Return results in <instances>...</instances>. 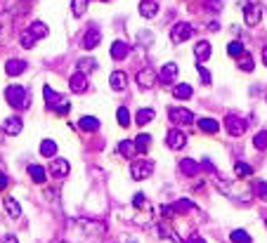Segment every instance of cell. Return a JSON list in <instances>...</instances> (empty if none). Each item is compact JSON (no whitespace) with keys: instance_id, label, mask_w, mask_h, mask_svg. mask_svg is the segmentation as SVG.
I'll return each instance as SVG.
<instances>
[{"instance_id":"cell-1","label":"cell","mask_w":267,"mask_h":243,"mask_svg":"<svg viewBox=\"0 0 267 243\" xmlns=\"http://www.w3.org/2000/svg\"><path fill=\"white\" fill-rule=\"evenodd\" d=\"M43 97H45V104H47V109H52L54 114H59V116H66V114L71 111V102H69L64 95L54 92L50 85H45V87H43Z\"/></svg>"},{"instance_id":"cell-2","label":"cell","mask_w":267,"mask_h":243,"mask_svg":"<svg viewBox=\"0 0 267 243\" xmlns=\"http://www.w3.org/2000/svg\"><path fill=\"white\" fill-rule=\"evenodd\" d=\"M5 99L14 109H29V90L24 85H10V87H5Z\"/></svg>"},{"instance_id":"cell-3","label":"cell","mask_w":267,"mask_h":243,"mask_svg":"<svg viewBox=\"0 0 267 243\" xmlns=\"http://www.w3.org/2000/svg\"><path fill=\"white\" fill-rule=\"evenodd\" d=\"M151 172H154V163L147 159H139L135 163H130V175H133V180H147L151 177Z\"/></svg>"},{"instance_id":"cell-4","label":"cell","mask_w":267,"mask_h":243,"mask_svg":"<svg viewBox=\"0 0 267 243\" xmlns=\"http://www.w3.org/2000/svg\"><path fill=\"white\" fill-rule=\"evenodd\" d=\"M224 127H227V132L232 137H241L246 132V127H248V123H246L244 118H239L236 114H227L224 116Z\"/></svg>"},{"instance_id":"cell-5","label":"cell","mask_w":267,"mask_h":243,"mask_svg":"<svg viewBox=\"0 0 267 243\" xmlns=\"http://www.w3.org/2000/svg\"><path fill=\"white\" fill-rule=\"evenodd\" d=\"M168 116H171V121L175 125H192L194 123V111L184 109V106H171Z\"/></svg>"},{"instance_id":"cell-6","label":"cell","mask_w":267,"mask_h":243,"mask_svg":"<svg viewBox=\"0 0 267 243\" xmlns=\"http://www.w3.org/2000/svg\"><path fill=\"white\" fill-rule=\"evenodd\" d=\"M189 38H192V24H187V21H178V24L171 29V40L175 42V45L189 40Z\"/></svg>"},{"instance_id":"cell-7","label":"cell","mask_w":267,"mask_h":243,"mask_svg":"<svg viewBox=\"0 0 267 243\" xmlns=\"http://www.w3.org/2000/svg\"><path fill=\"white\" fill-rule=\"evenodd\" d=\"M244 19L248 26H258L260 24V19H263V10L258 7V5H253V2H248L244 7Z\"/></svg>"},{"instance_id":"cell-8","label":"cell","mask_w":267,"mask_h":243,"mask_svg":"<svg viewBox=\"0 0 267 243\" xmlns=\"http://www.w3.org/2000/svg\"><path fill=\"white\" fill-rule=\"evenodd\" d=\"M135 81H137V85L142 90H149V87H154V83H156V74H154L151 69H139L137 76H135Z\"/></svg>"},{"instance_id":"cell-9","label":"cell","mask_w":267,"mask_h":243,"mask_svg":"<svg viewBox=\"0 0 267 243\" xmlns=\"http://www.w3.org/2000/svg\"><path fill=\"white\" fill-rule=\"evenodd\" d=\"M69 87H71V92L76 95H81V92H86L88 90V78L83 71H76L71 78H69Z\"/></svg>"},{"instance_id":"cell-10","label":"cell","mask_w":267,"mask_h":243,"mask_svg":"<svg viewBox=\"0 0 267 243\" xmlns=\"http://www.w3.org/2000/svg\"><path fill=\"white\" fill-rule=\"evenodd\" d=\"M166 142H168V147L171 149L180 151V149H184V144H187V137H184L182 130H175V127H173L171 132H168V137H166Z\"/></svg>"},{"instance_id":"cell-11","label":"cell","mask_w":267,"mask_h":243,"mask_svg":"<svg viewBox=\"0 0 267 243\" xmlns=\"http://www.w3.org/2000/svg\"><path fill=\"white\" fill-rule=\"evenodd\" d=\"M99 42H102V33L97 31V29H90V31H86L81 45H83V50H95Z\"/></svg>"},{"instance_id":"cell-12","label":"cell","mask_w":267,"mask_h":243,"mask_svg":"<svg viewBox=\"0 0 267 243\" xmlns=\"http://www.w3.org/2000/svg\"><path fill=\"white\" fill-rule=\"evenodd\" d=\"M22 118L19 116H10V118H5V123H2V132H5V135H12V137H14V135H19V132H22Z\"/></svg>"},{"instance_id":"cell-13","label":"cell","mask_w":267,"mask_h":243,"mask_svg":"<svg viewBox=\"0 0 267 243\" xmlns=\"http://www.w3.org/2000/svg\"><path fill=\"white\" fill-rule=\"evenodd\" d=\"M139 14H142L144 19H154V17L159 14V2H156V0H142V2H139Z\"/></svg>"},{"instance_id":"cell-14","label":"cell","mask_w":267,"mask_h":243,"mask_svg":"<svg viewBox=\"0 0 267 243\" xmlns=\"http://www.w3.org/2000/svg\"><path fill=\"white\" fill-rule=\"evenodd\" d=\"M178 74H180V69H178V64H166L163 69L159 71V81L161 83H173L175 78H178Z\"/></svg>"},{"instance_id":"cell-15","label":"cell","mask_w":267,"mask_h":243,"mask_svg":"<svg viewBox=\"0 0 267 243\" xmlns=\"http://www.w3.org/2000/svg\"><path fill=\"white\" fill-rule=\"evenodd\" d=\"M194 57H196V62L203 64L211 59V45H208V40H199L196 42V47H194Z\"/></svg>"},{"instance_id":"cell-16","label":"cell","mask_w":267,"mask_h":243,"mask_svg":"<svg viewBox=\"0 0 267 243\" xmlns=\"http://www.w3.org/2000/svg\"><path fill=\"white\" fill-rule=\"evenodd\" d=\"M50 170H52L54 177H66L69 170H71V165H69V161L66 159H54L52 163H50Z\"/></svg>"},{"instance_id":"cell-17","label":"cell","mask_w":267,"mask_h":243,"mask_svg":"<svg viewBox=\"0 0 267 243\" xmlns=\"http://www.w3.org/2000/svg\"><path fill=\"white\" fill-rule=\"evenodd\" d=\"M109 85H111L116 92H123L126 85H128V76L123 74V71H114V74L109 76Z\"/></svg>"},{"instance_id":"cell-18","label":"cell","mask_w":267,"mask_h":243,"mask_svg":"<svg viewBox=\"0 0 267 243\" xmlns=\"http://www.w3.org/2000/svg\"><path fill=\"white\" fill-rule=\"evenodd\" d=\"M130 54V45L123 40H116L114 45H111V57L116 59V62H123L126 57Z\"/></svg>"},{"instance_id":"cell-19","label":"cell","mask_w":267,"mask_h":243,"mask_svg":"<svg viewBox=\"0 0 267 243\" xmlns=\"http://www.w3.org/2000/svg\"><path fill=\"white\" fill-rule=\"evenodd\" d=\"M26 71V62L24 59H10L5 64V74L7 76H22Z\"/></svg>"},{"instance_id":"cell-20","label":"cell","mask_w":267,"mask_h":243,"mask_svg":"<svg viewBox=\"0 0 267 243\" xmlns=\"http://www.w3.org/2000/svg\"><path fill=\"white\" fill-rule=\"evenodd\" d=\"M199 130L206 132V135H215L220 130V123L215 118H199Z\"/></svg>"},{"instance_id":"cell-21","label":"cell","mask_w":267,"mask_h":243,"mask_svg":"<svg viewBox=\"0 0 267 243\" xmlns=\"http://www.w3.org/2000/svg\"><path fill=\"white\" fill-rule=\"evenodd\" d=\"M116 151L121 154V156H126V159H133L135 154H137V149H135V142H130V139H121L118 142Z\"/></svg>"},{"instance_id":"cell-22","label":"cell","mask_w":267,"mask_h":243,"mask_svg":"<svg viewBox=\"0 0 267 243\" xmlns=\"http://www.w3.org/2000/svg\"><path fill=\"white\" fill-rule=\"evenodd\" d=\"M156 116V111L151 109V106H144V109H137V114H135V123L137 125H147L151 118Z\"/></svg>"},{"instance_id":"cell-23","label":"cell","mask_w":267,"mask_h":243,"mask_svg":"<svg viewBox=\"0 0 267 243\" xmlns=\"http://www.w3.org/2000/svg\"><path fill=\"white\" fill-rule=\"evenodd\" d=\"M5 210H7V215H10L12 220H19L22 217V205H19V201L17 199H5Z\"/></svg>"},{"instance_id":"cell-24","label":"cell","mask_w":267,"mask_h":243,"mask_svg":"<svg viewBox=\"0 0 267 243\" xmlns=\"http://www.w3.org/2000/svg\"><path fill=\"white\" fill-rule=\"evenodd\" d=\"M78 127L83 130V132H97L99 130V121L95 116H83L78 121Z\"/></svg>"},{"instance_id":"cell-25","label":"cell","mask_w":267,"mask_h":243,"mask_svg":"<svg viewBox=\"0 0 267 243\" xmlns=\"http://www.w3.org/2000/svg\"><path fill=\"white\" fill-rule=\"evenodd\" d=\"M199 168H201V165H199L194 159H182L180 161V170L187 175V177H194V175L199 172Z\"/></svg>"},{"instance_id":"cell-26","label":"cell","mask_w":267,"mask_h":243,"mask_svg":"<svg viewBox=\"0 0 267 243\" xmlns=\"http://www.w3.org/2000/svg\"><path fill=\"white\" fill-rule=\"evenodd\" d=\"M173 95H175V99H189V97L194 95V90H192V85L180 83V85L173 87Z\"/></svg>"},{"instance_id":"cell-27","label":"cell","mask_w":267,"mask_h":243,"mask_svg":"<svg viewBox=\"0 0 267 243\" xmlns=\"http://www.w3.org/2000/svg\"><path fill=\"white\" fill-rule=\"evenodd\" d=\"M149 144H151V137L147 132L135 137V149H137V154H147V151H149Z\"/></svg>"},{"instance_id":"cell-28","label":"cell","mask_w":267,"mask_h":243,"mask_svg":"<svg viewBox=\"0 0 267 243\" xmlns=\"http://www.w3.org/2000/svg\"><path fill=\"white\" fill-rule=\"evenodd\" d=\"M41 154H43L45 159H52L54 154H57V144H54V139H43V142H41Z\"/></svg>"},{"instance_id":"cell-29","label":"cell","mask_w":267,"mask_h":243,"mask_svg":"<svg viewBox=\"0 0 267 243\" xmlns=\"http://www.w3.org/2000/svg\"><path fill=\"white\" fill-rule=\"evenodd\" d=\"M229 241L232 243H251L253 239H251V234L244 232V229H234V232L229 234Z\"/></svg>"},{"instance_id":"cell-30","label":"cell","mask_w":267,"mask_h":243,"mask_svg":"<svg viewBox=\"0 0 267 243\" xmlns=\"http://www.w3.org/2000/svg\"><path fill=\"white\" fill-rule=\"evenodd\" d=\"M244 52H246V50H244V45H241L239 40L227 42V54H229V57H234V59H239V57H241Z\"/></svg>"},{"instance_id":"cell-31","label":"cell","mask_w":267,"mask_h":243,"mask_svg":"<svg viewBox=\"0 0 267 243\" xmlns=\"http://www.w3.org/2000/svg\"><path fill=\"white\" fill-rule=\"evenodd\" d=\"M236 62H239V69H241V71H253V66H256L253 57H251L248 52H244L239 59H236Z\"/></svg>"},{"instance_id":"cell-32","label":"cell","mask_w":267,"mask_h":243,"mask_svg":"<svg viewBox=\"0 0 267 243\" xmlns=\"http://www.w3.org/2000/svg\"><path fill=\"white\" fill-rule=\"evenodd\" d=\"M36 40H38V38H36V36H33V33L29 31V29H26V31H24L22 36H19V42H22L24 50H31L33 45H36Z\"/></svg>"},{"instance_id":"cell-33","label":"cell","mask_w":267,"mask_h":243,"mask_svg":"<svg viewBox=\"0 0 267 243\" xmlns=\"http://www.w3.org/2000/svg\"><path fill=\"white\" fill-rule=\"evenodd\" d=\"M88 5H90V0H71V10L76 17H83L88 12Z\"/></svg>"},{"instance_id":"cell-34","label":"cell","mask_w":267,"mask_h":243,"mask_svg":"<svg viewBox=\"0 0 267 243\" xmlns=\"http://www.w3.org/2000/svg\"><path fill=\"white\" fill-rule=\"evenodd\" d=\"M116 121H118V125H121V127H128L130 125V111L126 109V106H118Z\"/></svg>"},{"instance_id":"cell-35","label":"cell","mask_w":267,"mask_h":243,"mask_svg":"<svg viewBox=\"0 0 267 243\" xmlns=\"http://www.w3.org/2000/svg\"><path fill=\"white\" fill-rule=\"evenodd\" d=\"M253 191L260 201H267V182L265 180H256L253 182Z\"/></svg>"},{"instance_id":"cell-36","label":"cell","mask_w":267,"mask_h":243,"mask_svg":"<svg viewBox=\"0 0 267 243\" xmlns=\"http://www.w3.org/2000/svg\"><path fill=\"white\" fill-rule=\"evenodd\" d=\"M29 175H31L33 182H38V184H43L45 177H47V175H45V170L41 168V165H29Z\"/></svg>"},{"instance_id":"cell-37","label":"cell","mask_w":267,"mask_h":243,"mask_svg":"<svg viewBox=\"0 0 267 243\" xmlns=\"http://www.w3.org/2000/svg\"><path fill=\"white\" fill-rule=\"evenodd\" d=\"M29 31H31L36 38H45V36H47V26H45L43 21H33L31 26H29Z\"/></svg>"},{"instance_id":"cell-38","label":"cell","mask_w":267,"mask_h":243,"mask_svg":"<svg viewBox=\"0 0 267 243\" xmlns=\"http://www.w3.org/2000/svg\"><path fill=\"white\" fill-rule=\"evenodd\" d=\"M234 172H236V177H251L253 175V165H248V163H236L234 165Z\"/></svg>"},{"instance_id":"cell-39","label":"cell","mask_w":267,"mask_h":243,"mask_svg":"<svg viewBox=\"0 0 267 243\" xmlns=\"http://www.w3.org/2000/svg\"><path fill=\"white\" fill-rule=\"evenodd\" d=\"M253 144H256L258 151H265L267 149V130H260L256 137H253Z\"/></svg>"},{"instance_id":"cell-40","label":"cell","mask_w":267,"mask_h":243,"mask_svg":"<svg viewBox=\"0 0 267 243\" xmlns=\"http://www.w3.org/2000/svg\"><path fill=\"white\" fill-rule=\"evenodd\" d=\"M97 69V62L95 59H90V57H86V59H81L78 62V71H83V74H88V71H95Z\"/></svg>"},{"instance_id":"cell-41","label":"cell","mask_w":267,"mask_h":243,"mask_svg":"<svg viewBox=\"0 0 267 243\" xmlns=\"http://www.w3.org/2000/svg\"><path fill=\"white\" fill-rule=\"evenodd\" d=\"M192 208H194V203H192V201H187V199H180V201L173 205V210H175V212H189Z\"/></svg>"},{"instance_id":"cell-42","label":"cell","mask_w":267,"mask_h":243,"mask_svg":"<svg viewBox=\"0 0 267 243\" xmlns=\"http://www.w3.org/2000/svg\"><path fill=\"white\" fill-rule=\"evenodd\" d=\"M196 69H199V76H201V83H203V85H208L211 81H213V78H211V74H208V69H206L203 64H199Z\"/></svg>"},{"instance_id":"cell-43","label":"cell","mask_w":267,"mask_h":243,"mask_svg":"<svg viewBox=\"0 0 267 243\" xmlns=\"http://www.w3.org/2000/svg\"><path fill=\"white\" fill-rule=\"evenodd\" d=\"M7 184H10V180H7V175H5V172H0V189H5Z\"/></svg>"},{"instance_id":"cell-44","label":"cell","mask_w":267,"mask_h":243,"mask_svg":"<svg viewBox=\"0 0 267 243\" xmlns=\"http://www.w3.org/2000/svg\"><path fill=\"white\" fill-rule=\"evenodd\" d=\"M187 243H206V241H203V239L199 236V234H192V236H189V241H187Z\"/></svg>"},{"instance_id":"cell-45","label":"cell","mask_w":267,"mask_h":243,"mask_svg":"<svg viewBox=\"0 0 267 243\" xmlns=\"http://www.w3.org/2000/svg\"><path fill=\"white\" fill-rule=\"evenodd\" d=\"M2 241H5V243H19V241H17V236H12V234H7Z\"/></svg>"},{"instance_id":"cell-46","label":"cell","mask_w":267,"mask_h":243,"mask_svg":"<svg viewBox=\"0 0 267 243\" xmlns=\"http://www.w3.org/2000/svg\"><path fill=\"white\" fill-rule=\"evenodd\" d=\"M263 64H265V66H267V45H265V47H263Z\"/></svg>"},{"instance_id":"cell-47","label":"cell","mask_w":267,"mask_h":243,"mask_svg":"<svg viewBox=\"0 0 267 243\" xmlns=\"http://www.w3.org/2000/svg\"><path fill=\"white\" fill-rule=\"evenodd\" d=\"M2 137H5V132H2V127H0V144H2Z\"/></svg>"},{"instance_id":"cell-48","label":"cell","mask_w":267,"mask_h":243,"mask_svg":"<svg viewBox=\"0 0 267 243\" xmlns=\"http://www.w3.org/2000/svg\"><path fill=\"white\" fill-rule=\"evenodd\" d=\"M265 99H267V97H265Z\"/></svg>"}]
</instances>
